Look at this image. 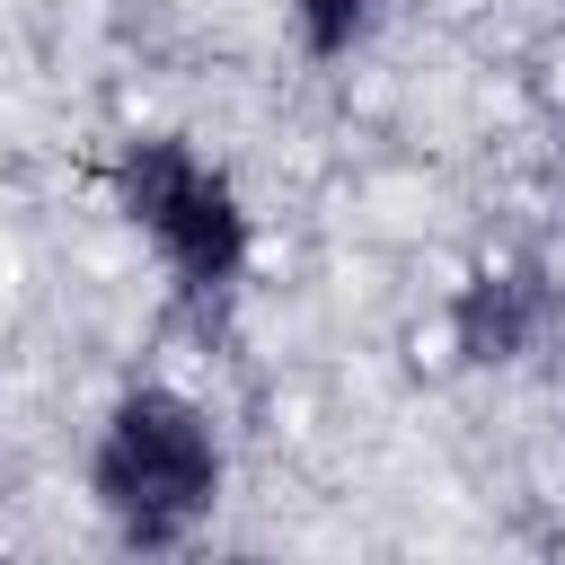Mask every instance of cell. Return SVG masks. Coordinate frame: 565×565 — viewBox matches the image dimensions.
<instances>
[{
    "mask_svg": "<svg viewBox=\"0 0 565 565\" xmlns=\"http://www.w3.org/2000/svg\"><path fill=\"white\" fill-rule=\"evenodd\" d=\"M221 486H230V450L212 433V415L168 388V380H141L124 388L106 415H97V441H88V503L97 521L115 530V547L132 556H177L212 530L221 512Z\"/></svg>",
    "mask_w": 565,
    "mask_h": 565,
    "instance_id": "obj_1",
    "label": "cell"
},
{
    "mask_svg": "<svg viewBox=\"0 0 565 565\" xmlns=\"http://www.w3.org/2000/svg\"><path fill=\"white\" fill-rule=\"evenodd\" d=\"M380 26V0H291V35L309 62H353Z\"/></svg>",
    "mask_w": 565,
    "mask_h": 565,
    "instance_id": "obj_4",
    "label": "cell"
},
{
    "mask_svg": "<svg viewBox=\"0 0 565 565\" xmlns=\"http://www.w3.org/2000/svg\"><path fill=\"white\" fill-rule=\"evenodd\" d=\"M450 353L468 371H521L539 353H565V282L547 256L477 265L450 291Z\"/></svg>",
    "mask_w": 565,
    "mask_h": 565,
    "instance_id": "obj_3",
    "label": "cell"
},
{
    "mask_svg": "<svg viewBox=\"0 0 565 565\" xmlns=\"http://www.w3.org/2000/svg\"><path fill=\"white\" fill-rule=\"evenodd\" d=\"M106 185H115V212L159 247V265L185 300H230L247 282L256 221H247L230 168H212L185 132H132L115 150Z\"/></svg>",
    "mask_w": 565,
    "mask_h": 565,
    "instance_id": "obj_2",
    "label": "cell"
},
{
    "mask_svg": "<svg viewBox=\"0 0 565 565\" xmlns=\"http://www.w3.org/2000/svg\"><path fill=\"white\" fill-rule=\"evenodd\" d=\"M556 177H565V132H556Z\"/></svg>",
    "mask_w": 565,
    "mask_h": 565,
    "instance_id": "obj_5",
    "label": "cell"
}]
</instances>
